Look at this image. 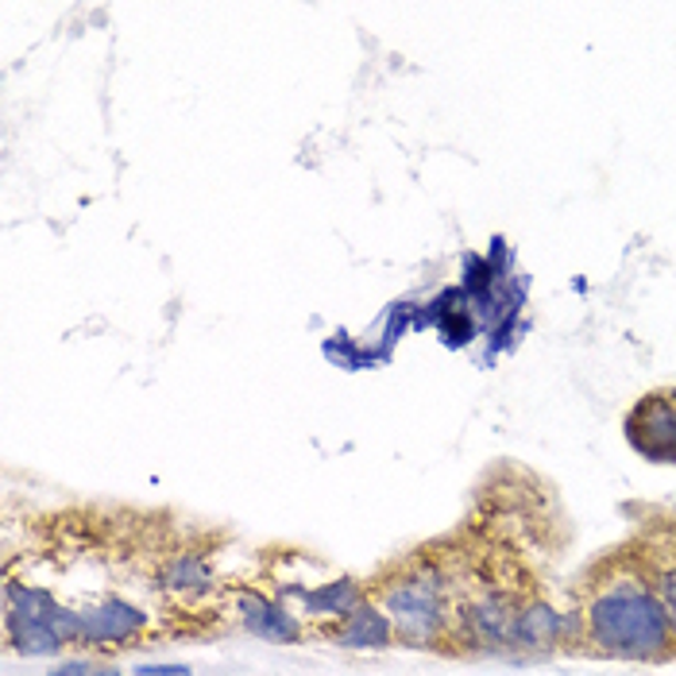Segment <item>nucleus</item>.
I'll use <instances>...</instances> for the list:
<instances>
[{
  "instance_id": "f257e3e1",
  "label": "nucleus",
  "mask_w": 676,
  "mask_h": 676,
  "mask_svg": "<svg viewBox=\"0 0 676 676\" xmlns=\"http://www.w3.org/2000/svg\"><path fill=\"white\" fill-rule=\"evenodd\" d=\"M576 611L584 623L580 646H587L592 654L646 665H665L676 657L669 611L642 557L631 549L607 553L587 572Z\"/></svg>"
},
{
  "instance_id": "f03ea898",
  "label": "nucleus",
  "mask_w": 676,
  "mask_h": 676,
  "mask_svg": "<svg viewBox=\"0 0 676 676\" xmlns=\"http://www.w3.org/2000/svg\"><path fill=\"white\" fill-rule=\"evenodd\" d=\"M372 600L387 611L398 646L410 649H460V600L464 584L453 564L434 549L403 557L367 580Z\"/></svg>"
},
{
  "instance_id": "7ed1b4c3",
  "label": "nucleus",
  "mask_w": 676,
  "mask_h": 676,
  "mask_svg": "<svg viewBox=\"0 0 676 676\" xmlns=\"http://www.w3.org/2000/svg\"><path fill=\"white\" fill-rule=\"evenodd\" d=\"M225 615H232L243 634L274 642V646H302V642L310 638V626H305L287 603L274 600L263 584H251V580L228 584Z\"/></svg>"
},
{
  "instance_id": "20e7f679",
  "label": "nucleus",
  "mask_w": 676,
  "mask_h": 676,
  "mask_svg": "<svg viewBox=\"0 0 676 676\" xmlns=\"http://www.w3.org/2000/svg\"><path fill=\"white\" fill-rule=\"evenodd\" d=\"M626 445L649 464H676V387L642 395L623 418Z\"/></svg>"
},
{
  "instance_id": "39448f33",
  "label": "nucleus",
  "mask_w": 676,
  "mask_h": 676,
  "mask_svg": "<svg viewBox=\"0 0 676 676\" xmlns=\"http://www.w3.org/2000/svg\"><path fill=\"white\" fill-rule=\"evenodd\" d=\"M510 646L514 654H549L553 646H569V611H557L545 595L533 592L518 607Z\"/></svg>"
},
{
  "instance_id": "423d86ee",
  "label": "nucleus",
  "mask_w": 676,
  "mask_h": 676,
  "mask_svg": "<svg viewBox=\"0 0 676 676\" xmlns=\"http://www.w3.org/2000/svg\"><path fill=\"white\" fill-rule=\"evenodd\" d=\"M321 642H329V646H336V649H391V646H398V634H395V626H391L387 611H383L379 603L372 600V592H367V600L360 603L352 615H344L336 626H329V631L321 634Z\"/></svg>"
},
{
  "instance_id": "0eeeda50",
  "label": "nucleus",
  "mask_w": 676,
  "mask_h": 676,
  "mask_svg": "<svg viewBox=\"0 0 676 676\" xmlns=\"http://www.w3.org/2000/svg\"><path fill=\"white\" fill-rule=\"evenodd\" d=\"M638 557L646 564L649 580H654L657 595H662L665 611H669V626L676 638V526L665 533H649L638 541Z\"/></svg>"
},
{
  "instance_id": "6e6552de",
  "label": "nucleus",
  "mask_w": 676,
  "mask_h": 676,
  "mask_svg": "<svg viewBox=\"0 0 676 676\" xmlns=\"http://www.w3.org/2000/svg\"><path fill=\"white\" fill-rule=\"evenodd\" d=\"M93 665H97L93 657H70V662H59L51 673H43V676H85Z\"/></svg>"
},
{
  "instance_id": "1a4fd4ad",
  "label": "nucleus",
  "mask_w": 676,
  "mask_h": 676,
  "mask_svg": "<svg viewBox=\"0 0 676 676\" xmlns=\"http://www.w3.org/2000/svg\"><path fill=\"white\" fill-rule=\"evenodd\" d=\"M132 676H194L190 665H136Z\"/></svg>"
},
{
  "instance_id": "9d476101",
  "label": "nucleus",
  "mask_w": 676,
  "mask_h": 676,
  "mask_svg": "<svg viewBox=\"0 0 676 676\" xmlns=\"http://www.w3.org/2000/svg\"><path fill=\"white\" fill-rule=\"evenodd\" d=\"M85 676H121V673H116V669H101V665H93V669L85 673Z\"/></svg>"
}]
</instances>
